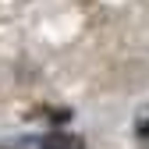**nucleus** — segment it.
<instances>
[{"instance_id": "1", "label": "nucleus", "mask_w": 149, "mask_h": 149, "mask_svg": "<svg viewBox=\"0 0 149 149\" xmlns=\"http://www.w3.org/2000/svg\"><path fill=\"white\" fill-rule=\"evenodd\" d=\"M43 149H68V139L53 135V139H46V142H43Z\"/></svg>"}]
</instances>
